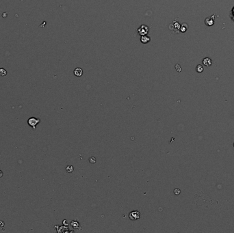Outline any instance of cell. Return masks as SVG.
<instances>
[{"instance_id":"6da1fadb","label":"cell","mask_w":234,"mask_h":233,"mask_svg":"<svg viewBox=\"0 0 234 233\" xmlns=\"http://www.w3.org/2000/svg\"><path fill=\"white\" fill-rule=\"evenodd\" d=\"M40 122V119L36 118H34V117H32V118H29L28 120H27V123H28V125H30L31 127H32L34 130L36 129V125H38V123H39Z\"/></svg>"},{"instance_id":"7a4b0ae2","label":"cell","mask_w":234,"mask_h":233,"mask_svg":"<svg viewBox=\"0 0 234 233\" xmlns=\"http://www.w3.org/2000/svg\"><path fill=\"white\" fill-rule=\"evenodd\" d=\"M149 29L147 25H142L138 29V32L140 35L143 36V35H147L148 32H149Z\"/></svg>"},{"instance_id":"3957f363","label":"cell","mask_w":234,"mask_h":233,"mask_svg":"<svg viewBox=\"0 0 234 233\" xmlns=\"http://www.w3.org/2000/svg\"><path fill=\"white\" fill-rule=\"evenodd\" d=\"M129 219L131 220H137V219H140V213L138 211H131L129 213Z\"/></svg>"},{"instance_id":"277c9868","label":"cell","mask_w":234,"mask_h":233,"mask_svg":"<svg viewBox=\"0 0 234 233\" xmlns=\"http://www.w3.org/2000/svg\"><path fill=\"white\" fill-rule=\"evenodd\" d=\"M216 16V15H214L213 16H210V17H207V19H205V25H207V26H212L214 24V19H215V17L214 16Z\"/></svg>"},{"instance_id":"5b68a950","label":"cell","mask_w":234,"mask_h":233,"mask_svg":"<svg viewBox=\"0 0 234 233\" xmlns=\"http://www.w3.org/2000/svg\"><path fill=\"white\" fill-rule=\"evenodd\" d=\"M203 63L204 65L206 66H208V67L211 66L213 64L212 61V60L209 58H204L203 60Z\"/></svg>"},{"instance_id":"8992f818","label":"cell","mask_w":234,"mask_h":233,"mask_svg":"<svg viewBox=\"0 0 234 233\" xmlns=\"http://www.w3.org/2000/svg\"><path fill=\"white\" fill-rule=\"evenodd\" d=\"M140 40L142 43H148L150 40H151V38L149 36H148L147 35H143L142 36L141 38H140Z\"/></svg>"},{"instance_id":"52a82bcc","label":"cell","mask_w":234,"mask_h":233,"mask_svg":"<svg viewBox=\"0 0 234 233\" xmlns=\"http://www.w3.org/2000/svg\"><path fill=\"white\" fill-rule=\"evenodd\" d=\"M74 74L77 77H81L83 74V70L81 68H76L74 71Z\"/></svg>"},{"instance_id":"ba28073f","label":"cell","mask_w":234,"mask_h":233,"mask_svg":"<svg viewBox=\"0 0 234 233\" xmlns=\"http://www.w3.org/2000/svg\"><path fill=\"white\" fill-rule=\"evenodd\" d=\"M66 170L67 172L71 173V172H73V171L74 170V168H73V166H72V165H68V166L66 168Z\"/></svg>"},{"instance_id":"9c48e42d","label":"cell","mask_w":234,"mask_h":233,"mask_svg":"<svg viewBox=\"0 0 234 233\" xmlns=\"http://www.w3.org/2000/svg\"><path fill=\"white\" fill-rule=\"evenodd\" d=\"M196 71H197L198 73H202V72L203 71V66L201 65V64H199V65L196 66Z\"/></svg>"},{"instance_id":"30bf717a","label":"cell","mask_w":234,"mask_h":233,"mask_svg":"<svg viewBox=\"0 0 234 233\" xmlns=\"http://www.w3.org/2000/svg\"><path fill=\"white\" fill-rule=\"evenodd\" d=\"M7 75V71L4 68H0V75L1 77H4Z\"/></svg>"},{"instance_id":"8fae6325","label":"cell","mask_w":234,"mask_h":233,"mask_svg":"<svg viewBox=\"0 0 234 233\" xmlns=\"http://www.w3.org/2000/svg\"><path fill=\"white\" fill-rule=\"evenodd\" d=\"M89 162L90 163H96V159L94 157H91L89 158Z\"/></svg>"},{"instance_id":"7c38bea8","label":"cell","mask_w":234,"mask_h":233,"mask_svg":"<svg viewBox=\"0 0 234 233\" xmlns=\"http://www.w3.org/2000/svg\"><path fill=\"white\" fill-rule=\"evenodd\" d=\"M175 68H176V70L178 71V72H181V68L179 64H176L175 65Z\"/></svg>"},{"instance_id":"4fadbf2b","label":"cell","mask_w":234,"mask_h":233,"mask_svg":"<svg viewBox=\"0 0 234 233\" xmlns=\"http://www.w3.org/2000/svg\"><path fill=\"white\" fill-rule=\"evenodd\" d=\"M180 193H181V191H180V189H175L174 190V194H175V195H179L180 194Z\"/></svg>"},{"instance_id":"5bb4252c","label":"cell","mask_w":234,"mask_h":233,"mask_svg":"<svg viewBox=\"0 0 234 233\" xmlns=\"http://www.w3.org/2000/svg\"><path fill=\"white\" fill-rule=\"evenodd\" d=\"M187 28H188V27H184V25L182 26V27H181L180 28V29H181V32H185V31L187 30Z\"/></svg>"},{"instance_id":"9a60e30c","label":"cell","mask_w":234,"mask_h":233,"mask_svg":"<svg viewBox=\"0 0 234 233\" xmlns=\"http://www.w3.org/2000/svg\"><path fill=\"white\" fill-rule=\"evenodd\" d=\"M231 18H232V19L234 20V7L233 8V9H232V10H231Z\"/></svg>"},{"instance_id":"2e32d148","label":"cell","mask_w":234,"mask_h":233,"mask_svg":"<svg viewBox=\"0 0 234 233\" xmlns=\"http://www.w3.org/2000/svg\"><path fill=\"white\" fill-rule=\"evenodd\" d=\"M8 12H5V13H3V15H2V16L4 17V18H6L7 17V16H8Z\"/></svg>"},{"instance_id":"e0dca14e","label":"cell","mask_w":234,"mask_h":233,"mask_svg":"<svg viewBox=\"0 0 234 233\" xmlns=\"http://www.w3.org/2000/svg\"><path fill=\"white\" fill-rule=\"evenodd\" d=\"M4 223L2 221H0V227H4Z\"/></svg>"},{"instance_id":"ac0fdd59","label":"cell","mask_w":234,"mask_h":233,"mask_svg":"<svg viewBox=\"0 0 234 233\" xmlns=\"http://www.w3.org/2000/svg\"><path fill=\"white\" fill-rule=\"evenodd\" d=\"M2 176H3V172L1 170H0V178L2 177Z\"/></svg>"},{"instance_id":"d6986e66","label":"cell","mask_w":234,"mask_h":233,"mask_svg":"<svg viewBox=\"0 0 234 233\" xmlns=\"http://www.w3.org/2000/svg\"></svg>"}]
</instances>
